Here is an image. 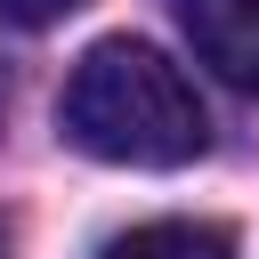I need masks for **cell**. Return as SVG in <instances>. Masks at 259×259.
<instances>
[{
  "label": "cell",
  "instance_id": "cell-1",
  "mask_svg": "<svg viewBox=\"0 0 259 259\" xmlns=\"http://www.w3.org/2000/svg\"><path fill=\"white\" fill-rule=\"evenodd\" d=\"M57 130H65V146H81L89 162H113V170H178L210 146V113H202L186 65L130 32L81 49V65L65 73V97H57Z\"/></svg>",
  "mask_w": 259,
  "mask_h": 259
},
{
  "label": "cell",
  "instance_id": "cell-4",
  "mask_svg": "<svg viewBox=\"0 0 259 259\" xmlns=\"http://www.w3.org/2000/svg\"><path fill=\"white\" fill-rule=\"evenodd\" d=\"M73 8H81V0H0V24H24V32H32V24H57V16H73Z\"/></svg>",
  "mask_w": 259,
  "mask_h": 259
},
{
  "label": "cell",
  "instance_id": "cell-3",
  "mask_svg": "<svg viewBox=\"0 0 259 259\" xmlns=\"http://www.w3.org/2000/svg\"><path fill=\"white\" fill-rule=\"evenodd\" d=\"M97 259H235V235L219 219H146L130 235H113Z\"/></svg>",
  "mask_w": 259,
  "mask_h": 259
},
{
  "label": "cell",
  "instance_id": "cell-2",
  "mask_svg": "<svg viewBox=\"0 0 259 259\" xmlns=\"http://www.w3.org/2000/svg\"><path fill=\"white\" fill-rule=\"evenodd\" d=\"M186 32L227 89L259 97V0H186Z\"/></svg>",
  "mask_w": 259,
  "mask_h": 259
}]
</instances>
